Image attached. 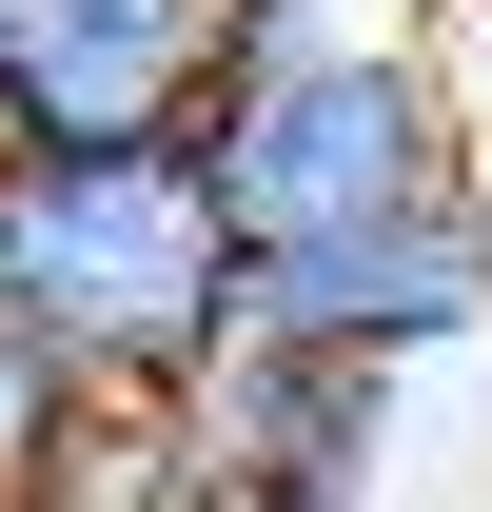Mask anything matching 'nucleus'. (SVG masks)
<instances>
[{"label": "nucleus", "instance_id": "nucleus-1", "mask_svg": "<svg viewBox=\"0 0 492 512\" xmlns=\"http://www.w3.org/2000/svg\"><path fill=\"white\" fill-rule=\"evenodd\" d=\"M237 217L197 178V138H40L0 178V316L60 335L79 394H197L237 335Z\"/></svg>", "mask_w": 492, "mask_h": 512}, {"label": "nucleus", "instance_id": "nucleus-2", "mask_svg": "<svg viewBox=\"0 0 492 512\" xmlns=\"http://www.w3.org/2000/svg\"><path fill=\"white\" fill-rule=\"evenodd\" d=\"M197 178L237 217V256H335L394 237V217H453L473 197V138L433 99V40H374V60H276L197 99Z\"/></svg>", "mask_w": 492, "mask_h": 512}, {"label": "nucleus", "instance_id": "nucleus-3", "mask_svg": "<svg viewBox=\"0 0 492 512\" xmlns=\"http://www.w3.org/2000/svg\"><path fill=\"white\" fill-rule=\"evenodd\" d=\"M237 335H296V355H355V375H453V355H492V178L453 197V217H394V237L256 256Z\"/></svg>", "mask_w": 492, "mask_h": 512}, {"label": "nucleus", "instance_id": "nucleus-4", "mask_svg": "<svg viewBox=\"0 0 492 512\" xmlns=\"http://www.w3.org/2000/svg\"><path fill=\"white\" fill-rule=\"evenodd\" d=\"M237 0H0V79L40 138H197Z\"/></svg>", "mask_w": 492, "mask_h": 512}, {"label": "nucleus", "instance_id": "nucleus-5", "mask_svg": "<svg viewBox=\"0 0 492 512\" xmlns=\"http://www.w3.org/2000/svg\"><path fill=\"white\" fill-rule=\"evenodd\" d=\"M79 414H99V394L60 375V335H40V316H0V512H60Z\"/></svg>", "mask_w": 492, "mask_h": 512}, {"label": "nucleus", "instance_id": "nucleus-6", "mask_svg": "<svg viewBox=\"0 0 492 512\" xmlns=\"http://www.w3.org/2000/svg\"><path fill=\"white\" fill-rule=\"evenodd\" d=\"M433 99H453V138L492 178V0H433Z\"/></svg>", "mask_w": 492, "mask_h": 512}, {"label": "nucleus", "instance_id": "nucleus-7", "mask_svg": "<svg viewBox=\"0 0 492 512\" xmlns=\"http://www.w3.org/2000/svg\"><path fill=\"white\" fill-rule=\"evenodd\" d=\"M20 158H40V119H20V79H0V178H20Z\"/></svg>", "mask_w": 492, "mask_h": 512}]
</instances>
